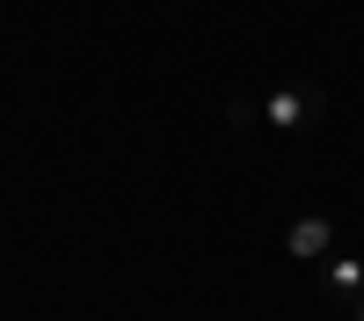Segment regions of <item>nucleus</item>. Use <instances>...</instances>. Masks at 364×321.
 I'll list each match as a JSON object with an SVG mask.
<instances>
[{"instance_id": "1", "label": "nucleus", "mask_w": 364, "mask_h": 321, "mask_svg": "<svg viewBox=\"0 0 364 321\" xmlns=\"http://www.w3.org/2000/svg\"><path fill=\"white\" fill-rule=\"evenodd\" d=\"M328 117V88L321 80H277L262 95H233L226 102V125L240 132H314Z\"/></svg>"}, {"instance_id": "2", "label": "nucleus", "mask_w": 364, "mask_h": 321, "mask_svg": "<svg viewBox=\"0 0 364 321\" xmlns=\"http://www.w3.org/2000/svg\"><path fill=\"white\" fill-rule=\"evenodd\" d=\"M328 248H336V219H328V212H306V219L284 226V256L291 263H321Z\"/></svg>"}, {"instance_id": "3", "label": "nucleus", "mask_w": 364, "mask_h": 321, "mask_svg": "<svg viewBox=\"0 0 364 321\" xmlns=\"http://www.w3.org/2000/svg\"><path fill=\"white\" fill-rule=\"evenodd\" d=\"M321 285L336 292V300H364V256H321Z\"/></svg>"}, {"instance_id": "4", "label": "nucleus", "mask_w": 364, "mask_h": 321, "mask_svg": "<svg viewBox=\"0 0 364 321\" xmlns=\"http://www.w3.org/2000/svg\"><path fill=\"white\" fill-rule=\"evenodd\" d=\"M350 321H364V300H357V314H350Z\"/></svg>"}]
</instances>
